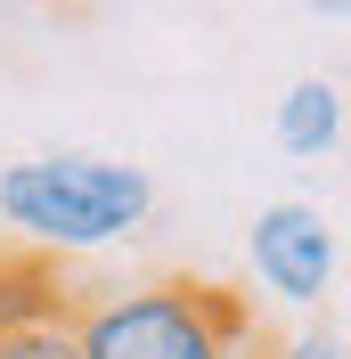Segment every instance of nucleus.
I'll return each mask as SVG.
<instances>
[{
    "instance_id": "obj_6",
    "label": "nucleus",
    "mask_w": 351,
    "mask_h": 359,
    "mask_svg": "<svg viewBox=\"0 0 351 359\" xmlns=\"http://www.w3.org/2000/svg\"><path fill=\"white\" fill-rule=\"evenodd\" d=\"M0 359H74L66 311H58V318H33V327H0Z\"/></svg>"
},
{
    "instance_id": "obj_9",
    "label": "nucleus",
    "mask_w": 351,
    "mask_h": 359,
    "mask_svg": "<svg viewBox=\"0 0 351 359\" xmlns=\"http://www.w3.org/2000/svg\"><path fill=\"white\" fill-rule=\"evenodd\" d=\"M310 8H327V17H343V0H310Z\"/></svg>"
},
{
    "instance_id": "obj_8",
    "label": "nucleus",
    "mask_w": 351,
    "mask_h": 359,
    "mask_svg": "<svg viewBox=\"0 0 351 359\" xmlns=\"http://www.w3.org/2000/svg\"><path fill=\"white\" fill-rule=\"evenodd\" d=\"M245 359H278V343H270V335H253V351H245Z\"/></svg>"
},
{
    "instance_id": "obj_5",
    "label": "nucleus",
    "mask_w": 351,
    "mask_h": 359,
    "mask_svg": "<svg viewBox=\"0 0 351 359\" xmlns=\"http://www.w3.org/2000/svg\"><path fill=\"white\" fill-rule=\"evenodd\" d=\"M66 311V286L41 262H0V327H33V318Z\"/></svg>"
},
{
    "instance_id": "obj_3",
    "label": "nucleus",
    "mask_w": 351,
    "mask_h": 359,
    "mask_svg": "<svg viewBox=\"0 0 351 359\" xmlns=\"http://www.w3.org/2000/svg\"><path fill=\"white\" fill-rule=\"evenodd\" d=\"M253 278H262L278 302H294V311H319L335 286V221L319 212V204H262L253 212Z\"/></svg>"
},
{
    "instance_id": "obj_4",
    "label": "nucleus",
    "mask_w": 351,
    "mask_h": 359,
    "mask_svg": "<svg viewBox=\"0 0 351 359\" xmlns=\"http://www.w3.org/2000/svg\"><path fill=\"white\" fill-rule=\"evenodd\" d=\"M335 139H343V90L335 82H294L278 98V147L286 156H303V163H319V156H335Z\"/></svg>"
},
{
    "instance_id": "obj_1",
    "label": "nucleus",
    "mask_w": 351,
    "mask_h": 359,
    "mask_svg": "<svg viewBox=\"0 0 351 359\" xmlns=\"http://www.w3.org/2000/svg\"><path fill=\"white\" fill-rule=\"evenodd\" d=\"M74 359H245L262 318L253 302L204 278H164L131 294H90L66 311Z\"/></svg>"
},
{
    "instance_id": "obj_2",
    "label": "nucleus",
    "mask_w": 351,
    "mask_h": 359,
    "mask_svg": "<svg viewBox=\"0 0 351 359\" xmlns=\"http://www.w3.org/2000/svg\"><path fill=\"white\" fill-rule=\"evenodd\" d=\"M155 212V180L107 156H33L0 172V221L49 253H90Z\"/></svg>"
},
{
    "instance_id": "obj_7",
    "label": "nucleus",
    "mask_w": 351,
    "mask_h": 359,
    "mask_svg": "<svg viewBox=\"0 0 351 359\" xmlns=\"http://www.w3.org/2000/svg\"><path fill=\"white\" fill-rule=\"evenodd\" d=\"M278 359H343V335H327V327H310V335L278 343Z\"/></svg>"
}]
</instances>
